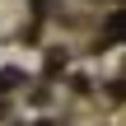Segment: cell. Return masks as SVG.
Instances as JSON below:
<instances>
[{
  "instance_id": "cell-1",
  "label": "cell",
  "mask_w": 126,
  "mask_h": 126,
  "mask_svg": "<svg viewBox=\"0 0 126 126\" xmlns=\"http://www.w3.org/2000/svg\"><path fill=\"white\" fill-rule=\"evenodd\" d=\"M14 84H19V75L14 70H0V89H14Z\"/></svg>"
}]
</instances>
